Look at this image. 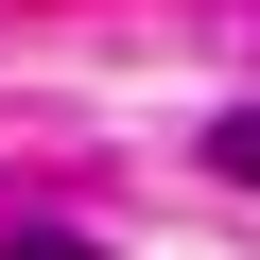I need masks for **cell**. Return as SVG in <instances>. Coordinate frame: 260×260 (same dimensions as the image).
Wrapping results in <instances>:
<instances>
[{
	"label": "cell",
	"mask_w": 260,
	"mask_h": 260,
	"mask_svg": "<svg viewBox=\"0 0 260 260\" xmlns=\"http://www.w3.org/2000/svg\"><path fill=\"white\" fill-rule=\"evenodd\" d=\"M208 174H243V191H260V104L225 121V139H208Z\"/></svg>",
	"instance_id": "6da1fadb"
},
{
	"label": "cell",
	"mask_w": 260,
	"mask_h": 260,
	"mask_svg": "<svg viewBox=\"0 0 260 260\" xmlns=\"http://www.w3.org/2000/svg\"><path fill=\"white\" fill-rule=\"evenodd\" d=\"M0 260H104V243H70V225H18V243H0Z\"/></svg>",
	"instance_id": "7a4b0ae2"
}]
</instances>
